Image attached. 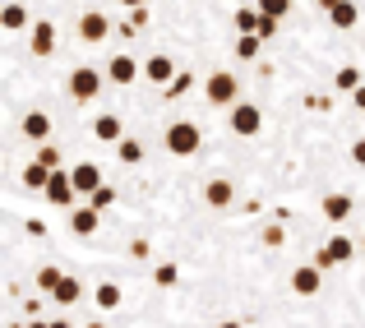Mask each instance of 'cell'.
<instances>
[{
    "mask_svg": "<svg viewBox=\"0 0 365 328\" xmlns=\"http://www.w3.org/2000/svg\"><path fill=\"white\" fill-rule=\"evenodd\" d=\"M199 143H204V134H199L195 121H171L167 125V153L171 158H195Z\"/></svg>",
    "mask_w": 365,
    "mask_h": 328,
    "instance_id": "6da1fadb",
    "label": "cell"
},
{
    "mask_svg": "<svg viewBox=\"0 0 365 328\" xmlns=\"http://www.w3.org/2000/svg\"><path fill=\"white\" fill-rule=\"evenodd\" d=\"M102 79H107V70L79 65V70H70V79H65V93H70V102H93L102 93Z\"/></svg>",
    "mask_w": 365,
    "mask_h": 328,
    "instance_id": "7a4b0ae2",
    "label": "cell"
},
{
    "mask_svg": "<svg viewBox=\"0 0 365 328\" xmlns=\"http://www.w3.org/2000/svg\"><path fill=\"white\" fill-rule=\"evenodd\" d=\"M204 98L213 102V107H236V98H241V79L227 74V70L208 74V79H204Z\"/></svg>",
    "mask_w": 365,
    "mask_h": 328,
    "instance_id": "3957f363",
    "label": "cell"
},
{
    "mask_svg": "<svg viewBox=\"0 0 365 328\" xmlns=\"http://www.w3.org/2000/svg\"><path fill=\"white\" fill-rule=\"evenodd\" d=\"M46 204H56V208H74V195H79V190H74V176L70 171H51V180H46Z\"/></svg>",
    "mask_w": 365,
    "mask_h": 328,
    "instance_id": "277c9868",
    "label": "cell"
},
{
    "mask_svg": "<svg viewBox=\"0 0 365 328\" xmlns=\"http://www.w3.org/2000/svg\"><path fill=\"white\" fill-rule=\"evenodd\" d=\"M351 255H356V245H351V240L342 236V231H333V236H329V245L319 250V268H333V264H338V268H347V264H351Z\"/></svg>",
    "mask_w": 365,
    "mask_h": 328,
    "instance_id": "5b68a950",
    "label": "cell"
},
{
    "mask_svg": "<svg viewBox=\"0 0 365 328\" xmlns=\"http://www.w3.org/2000/svg\"><path fill=\"white\" fill-rule=\"evenodd\" d=\"M232 130L241 134V139H255V134L264 130V116H259L255 102H236L232 107Z\"/></svg>",
    "mask_w": 365,
    "mask_h": 328,
    "instance_id": "8992f818",
    "label": "cell"
},
{
    "mask_svg": "<svg viewBox=\"0 0 365 328\" xmlns=\"http://www.w3.org/2000/svg\"><path fill=\"white\" fill-rule=\"evenodd\" d=\"M107 33H111V19L102 14V9H88V14L79 19V37L88 46H98V42H107Z\"/></svg>",
    "mask_w": 365,
    "mask_h": 328,
    "instance_id": "52a82bcc",
    "label": "cell"
},
{
    "mask_svg": "<svg viewBox=\"0 0 365 328\" xmlns=\"http://www.w3.org/2000/svg\"><path fill=\"white\" fill-rule=\"evenodd\" d=\"M319 287H324V268L319 264L296 268V273H292V292L296 296H319Z\"/></svg>",
    "mask_w": 365,
    "mask_h": 328,
    "instance_id": "ba28073f",
    "label": "cell"
},
{
    "mask_svg": "<svg viewBox=\"0 0 365 328\" xmlns=\"http://www.w3.org/2000/svg\"><path fill=\"white\" fill-rule=\"evenodd\" d=\"M232 199H236V185H232L227 176H213V180L204 185V204H208V208H227Z\"/></svg>",
    "mask_w": 365,
    "mask_h": 328,
    "instance_id": "9c48e42d",
    "label": "cell"
},
{
    "mask_svg": "<svg viewBox=\"0 0 365 328\" xmlns=\"http://www.w3.org/2000/svg\"><path fill=\"white\" fill-rule=\"evenodd\" d=\"M28 42H33L37 56H51L56 51V24H51V19H37L33 33H28Z\"/></svg>",
    "mask_w": 365,
    "mask_h": 328,
    "instance_id": "30bf717a",
    "label": "cell"
},
{
    "mask_svg": "<svg viewBox=\"0 0 365 328\" xmlns=\"http://www.w3.org/2000/svg\"><path fill=\"white\" fill-rule=\"evenodd\" d=\"M107 79L111 83H134L139 79V61H134V56H111V65H107Z\"/></svg>",
    "mask_w": 365,
    "mask_h": 328,
    "instance_id": "8fae6325",
    "label": "cell"
},
{
    "mask_svg": "<svg viewBox=\"0 0 365 328\" xmlns=\"http://www.w3.org/2000/svg\"><path fill=\"white\" fill-rule=\"evenodd\" d=\"M98 222H102V208H70V231L74 236H93L98 231Z\"/></svg>",
    "mask_w": 365,
    "mask_h": 328,
    "instance_id": "7c38bea8",
    "label": "cell"
},
{
    "mask_svg": "<svg viewBox=\"0 0 365 328\" xmlns=\"http://www.w3.org/2000/svg\"><path fill=\"white\" fill-rule=\"evenodd\" d=\"M70 176H74V190H79V195H93V190H102V171L93 167V162H79Z\"/></svg>",
    "mask_w": 365,
    "mask_h": 328,
    "instance_id": "4fadbf2b",
    "label": "cell"
},
{
    "mask_svg": "<svg viewBox=\"0 0 365 328\" xmlns=\"http://www.w3.org/2000/svg\"><path fill=\"white\" fill-rule=\"evenodd\" d=\"M24 134L33 143H46V139H51V116H46V111H28L24 116Z\"/></svg>",
    "mask_w": 365,
    "mask_h": 328,
    "instance_id": "5bb4252c",
    "label": "cell"
},
{
    "mask_svg": "<svg viewBox=\"0 0 365 328\" xmlns=\"http://www.w3.org/2000/svg\"><path fill=\"white\" fill-rule=\"evenodd\" d=\"M93 139H102V143H120V139H125L120 116H98V121H93Z\"/></svg>",
    "mask_w": 365,
    "mask_h": 328,
    "instance_id": "9a60e30c",
    "label": "cell"
},
{
    "mask_svg": "<svg viewBox=\"0 0 365 328\" xmlns=\"http://www.w3.org/2000/svg\"><path fill=\"white\" fill-rule=\"evenodd\" d=\"M51 301H56V305H79V301H83V282H79L74 273H65L61 287L51 292Z\"/></svg>",
    "mask_w": 365,
    "mask_h": 328,
    "instance_id": "2e32d148",
    "label": "cell"
},
{
    "mask_svg": "<svg viewBox=\"0 0 365 328\" xmlns=\"http://www.w3.org/2000/svg\"><path fill=\"white\" fill-rule=\"evenodd\" d=\"M143 74H148V83H171L176 79V65H171V56H148Z\"/></svg>",
    "mask_w": 365,
    "mask_h": 328,
    "instance_id": "e0dca14e",
    "label": "cell"
},
{
    "mask_svg": "<svg viewBox=\"0 0 365 328\" xmlns=\"http://www.w3.org/2000/svg\"><path fill=\"white\" fill-rule=\"evenodd\" d=\"M329 19H333V28H342V33H347V28H356V19H361V9L351 5V0H338V5L329 9Z\"/></svg>",
    "mask_w": 365,
    "mask_h": 328,
    "instance_id": "ac0fdd59",
    "label": "cell"
},
{
    "mask_svg": "<svg viewBox=\"0 0 365 328\" xmlns=\"http://www.w3.org/2000/svg\"><path fill=\"white\" fill-rule=\"evenodd\" d=\"M324 217L329 222H347L351 217V195H329L324 199Z\"/></svg>",
    "mask_w": 365,
    "mask_h": 328,
    "instance_id": "d6986e66",
    "label": "cell"
},
{
    "mask_svg": "<svg viewBox=\"0 0 365 328\" xmlns=\"http://www.w3.org/2000/svg\"><path fill=\"white\" fill-rule=\"evenodd\" d=\"M46 180H51V167H46V162H28V167H24V185L28 190H37V195H42Z\"/></svg>",
    "mask_w": 365,
    "mask_h": 328,
    "instance_id": "ffe728a7",
    "label": "cell"
},
{
    "mask_svg": "<svg viewBox=\"0 0 365 328\" xmlns=\"http://www.w3.org/2000/svg\"><path fill=\"white\" fill-rule=\"evenodd\" d=\"M361 83H365V79H361V70H356V65H342V70L333 74V88H338V93H356Z\"/></svg>",
    "mask_w": 365,
    "mask_h": 328,
    "instance_id": "44dd1931",
    "label": "cell"
},
{
    "mask_svg": "<svg viewBox=\"0 0 365 328\" xmlns=\"http://www.w3.org/2000/svg\"><path fill=\"white\" fill-rule=\"evenodd\" d=\"M93 305H98V310H116V305H120V287H116V282H98Z\"/></svg>",
    "mask_w": 365,
    "mask_h": 328,
    "instance_id": "7402d4cb",
    "label": "cell"
},
{
    "mask_svg": "<svg viewBox=\"0 0 365 328\" xmlns=\"http://www.w3.org/2000/svg\"><path fill=\"white\" fill-rule=\"evenodd\" d=\"M259 46H264V37H259V33H241V37H236V56H241V61H255Z\"/></svg>",
    "mask_w": 365,
    "mask_h": 328,
    "instance_id": "603a6c76",
    "label": "cell"
},
{
    "mask_svg": "<svg viewBox=\"0 0 365 328\" xmlns=\"http://www.w3.org/2000/svg\"><path fill=\"white\" fill-rule=\"evenodd\" d=\"M116 158L125 162V167H134V162H143V143L139 139H120L116 143Z\"/></svg>",
    "mask_w": 365,
    "mask_h": 328,
    "instance_id": "cb8c5ba5",
    "label": "cell"
},
{
    "mask_svg": "<svg viewBox=\"0 0 365 328\" xmlns=\"http://www.w3.org/2000/svg\"><path fill=\"white\" fill-rule=\"evenodd\" d=\"M61 268H56V264H42V268H37V292H56V287H61Z\"/></svg>",
    "mask_w": 365,
    "mask_h": 328,
    "instance_id": "d4e9b609",
    "label": "cell"
},
{
    "mask_svg": "<svg viewBox=\"0 0 365 328\" xmlns=\"http://www.w3.org/2000/svg\"><path fill=\"white\" fill-rule=\"evenodd\" d=\"M5 28H9V33H19V28H28V9L19 5V0H14V5H5Z\"/></svg>",
    "mask_w": 365,
    "mask_h": 328,
    "instance_id": "484cf974",
    "label": "cell"
},
{
    "mask_svg": "<svg viewBox=\"0 0 365 328\" xmlns=\"http://www.w3.org/2000/svg\"><path fill=\"white\" fill-rule=\"evenodd\" d=\"M255 5L264 9L268 19H287V14H292V0H255Z\"/></svg>",
    "mask_w": 365,
    "mask_h": 328,
    "instance_id": "4316f807",
    "label": "cell"
},
{
    "mask_svg": "<svg viewBox=\"0 0 365 328\" xmlns=\"http://www.w3.org/2000/svg\"><path fill=\"white\" fill-rule=\"evenodd\" d=\"M88 204H93V208H102V213H107V208H111V204H116V190H111V185H102V190H93V195H88Z\"/></svg>",
    "mask_w": 365,
    "mask_h": 328,
    "instance_id": "83f0119b",
    "label": "cell"
},
{
    "mask_svg": "<svg viewBox=\"0 0 365 328\" xmlns=\"http://www.w3.org/2000/svg\"><path fill=\"white\" fill-rule=\"evenodd\" d=\"M190 88H195V74L185 70V74H176V79L167 83V98H180V93H190Z\"/></svg>",
    "mask_w": 365,
    "mask_h": 328,
    "instance_id": "f1b7e54d",
    "label": "cell"
},
{
    "mask_svg": "<svg viewBox=\"0 0 365 328\" xmlns=\"http://www.w3.org/2000/svg\"><path fill=\"white\" fill-rule=\"evenodd\" d=\"M153 277H158V287H176V282H180L176 264H158V273H153Z\"/></svg>",
    "mask_w": 365,
    "mask_h": 328,
    "instance_id": "f546056e",
    "label": "cell"
},
{
    "mask_svg": "<svg viewBox=\"0 0 365 328\" xmlns=\"http://www.w3.org/2000/svg\"><path fill=\"white\" fill-rule=\"evenodd\" d=\"M37 162H46L51 171H61V148H51V143H42V148H37Z\"/></svg>",
    "mask_w": 365,
    "mask_h": 328,
    "instance_id": "4dcf8cb0",
    "label": "cell"
},
{
    "mask_svg": "<svg viewBox=\"0 0 365 328\" xmlns=\"http://www.w3.org/2000/svg\"><path fill=\"white\" fill-rule=\"evenodd\" d=\"M282 240H287V236H282V227H264V245H268V250H277Z\"/></svg>",
    "mask_w": 365,
    "mask_h": 328,
    "instance_id": "1f68e13d",
    "label": "cell"
},
{
    "mask_svg": "<svg viewBox=\"0 0 365 328\" xmlns=\"http://www.w3.org/2000/svg\"><path fill=\"white\" fill-rule=\"evenodd\" d=\"M351 162H356V167H365V139L351 143Z\"/></svg>",
    "mask_w": 365,
    "mask_h": 328,
    "instance_id": "d6a6232c",
    "label": "cell"
},
{
    "mask_svg": "<svg viewBox=\"0 0 365 328\" xmlns=\"http://www.w3.org/2000/svg\"><path fill=\"white\" fill-rule=\"evenodd\" d=\"M351 102H356V111H365V83H361L356 93H351Z\"/></svg>",
    "mask_w": 365,
    "mask_h": 328,
    "instance_id": "836d02e7",
    "label": "cell"
},
{
    "mask_svg": "<svg viewBox=\"0 0 365 328\" xmlns=\"http://www.w3.org/2000/svg\"><path fill=\"white\" fill-rule=\"evenodd\" d=\"M120 5H125V9H143V5H148V0H120Z\"/></svg>",
    "mask_w": 365,
    "mask_h": 328,
    "instance_id": "e575fe53",
    "label": "cell"
},
{
    "mask_svg": "<svg viewBox=\"0 0 365 328\" xmlns=\"http://www.w3.org/2000/svg\"><path fill=\"white\" fill-rule=\"evenodd\" d=\"M28 328H51V324H42V319H33V324H28Z\"/></svg>",
    "mask_w": 365,
    "mask_h": 328,
    "instance_id": "d590c367",
    "label": "cell"
},
{
    "mask_svg": "<svg viewBox=\"0 0 365 328\" xmlns=\"http://www.w3.org/2000/svg\"><path fill=\"white\" fill-rule=\"evenodd\" d=\"M319 5H324V9H333V5H338V0H319Z\"/></svg>",
    "mask_w": 365,
    "mask_h": 328,
    "instance_id": "8d00e7d4",
    "label": "cell"
},
{
    "mask_svg": "<svg viewBox=\"0 0 365 328\" xmlns=\"http://www.w3.org/2000/svg\"><path fill=\"white\" fill-rule=\"evenodd\" d=\"M217 328H241V324H217Z\"/></svg>",
    "mask_w": 365,
    "mask_h": 328,
    "instance_id": "74e56055",
    "label": "cell"
},
{
    "mask_svg": "<svg viewBox=\"0 0 365 328\" xmlns=\"http://www.w3.org/2000/svg\"><path fill=\"white\" fill-rule=\"evenodd\" d=\"M51 328H70V324H51Z\"/></svg>",
    "mask_w": 365,
    "mask_h": 328,
    "instance_id": "f35d334b",
    "label": "cell"
},
{
    "mask_svg": "<svg viewBox=\"0 0 365 328\" xmlns=\"http://www.w3.org/2000/svg\"><path fill=\"white\" fill-rule=\"evenodd\" d=\"M88 328H102V324H88Z\"/></svg>",
    "mask_w": 365,
    "mask_h": 328,
    "instance_id": "ab89813d",
    "label": "cell"
},
{
    "mask_svg": "<svg viewBox=\"0 0 365 328\" xmlns=\"http://www.w3.org/2000/svg\"><path fill=\"white\" fill-rule=\"evenodd\" d=\"M361 250H365V236H361Z\"/></svg>",
    "mask_w": 365,
    "mask_h": 328,
    "instance_id": "60d3db41",
    "label": "cell"
}]
</instances>
